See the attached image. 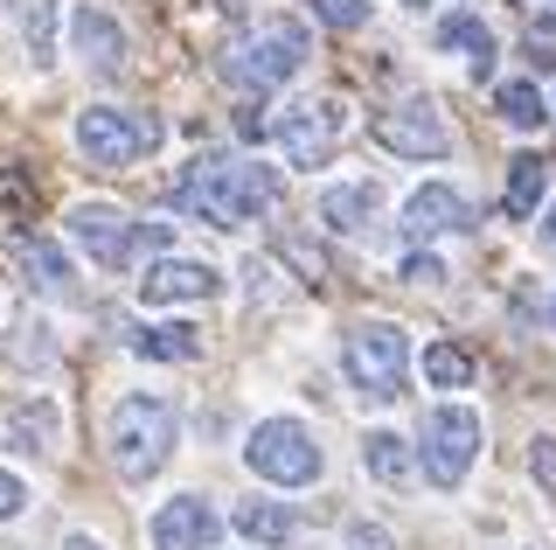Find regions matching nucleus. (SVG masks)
Masks as SVG:
<instances>
[{
  "label": "nucleus",
  "instance_id": "1",
  "mask_svg": "<svg viewBox=\"0 0 556 550\" xmlns=\"http://www.w3.org/2000/svg\"><path fill=\"white\" fill-rule=\"evenodd\" d=\"M174 210L216 223V230H243L251 216H265L278 202V167L265 161H223V153H195L188 175L167 188Z\"/></svg>",
  "mask_w": 556,
  "mask_h": 550
},
{
  "label": "nucleus",
  "instance_id": "2",
  "mask_svg": "<svg viewBox=\"0 0 556 550\" xmlns=\"http://www.w3.org/2000/svg\"><path fill=\"white\" fill-rule=\"evenodd\" d=\"M174 433H181L174 398H161V390H132V398H118L112 404V425H104V446H112L118 480L147 488V480L174 460Z\"/></svg>",
  "mask_w": 556,
  "mask_h": 550
},
{
  "label": "nucleus",
  "instance_id": "3",
  "mask_svg": "<svg viewBox=\"0 0 556 550\" xmlns=\"http://www.w3.org/2000/svg\"><path fill=\"white\" fill-rule=\"evenodd\" d=\"M306 57H313L306 22H292V14H265L257 28H243V36L223 49V77L243 84V91H271V84L300 77Z\"/></svg>",
  "mask_w": 556,
  "mask_h": 550
},
{
  "label": "nucleus",
  "instance_id": "4",
  "mask_svg": "<svg viewBox=\"0 0 556 550\" xmlns=\"http://www.w3.org/2000/svg\"><path fill=\"white\" fill-rule=\"evenodd\" d=\"M341 370L369 404H396L404 384H410V335L396 328V321H362V328H348V341H341Z\"/></svg>",
  "mask_w": 556,
  "mask_h": 550
},
{
  "label": "nucleus",
  "instance_id": "5",
  "mask_svg": "<svg viewBox=\"0 0 556 550\" xmlns=\"http://www.w3.org/2000/svg\"><path fill=\"white\" fill-rule=\"evenodd\" d=\"M161 147V118L153 112H126V105H91L77 112V153L104 175H126L139 153Z\"/></svg>",
  "mask_w": 556,
  "mask_h": 550
},
{
  "label": "nucleus",
  "instance_id": "6",
  "mask_svg": "<svg viewBox=\"0 0 556 550\" xmlns=\"http://www.w3.org/2000/svg\"><path fill=\"white\" fill-rule=\"evenodd\" d=\"M243 460H251V474L271 480V488H306V480H320V439H313L300 418H265V425H251Z\"/></svg>",
  "mask_w": 556,
  "mask_h": 550
},
{
  "label": "nucleus",
  "instance_id": "7",
  "mask_svg": "<svg viewBox=\"0 0 556 550\" xmlns=\"http://www.w3.org/2000/svg\"><path fill=\"white\" fill-rule=\"evenodd\" d=\"M341 133H348V105H341V98H300V105L278 112V147H286L292 167L334 161Z\"/></svg>",
  "mask_w": 556,
  "mask_h": 550
},
{
  "label": "nucleus",
  "instance_id": "8",
  "mask_svg": "<svg viewBox=\"0 0 556 550\" xmlns=\"http://www.w3.org/2000/svg\"><path fill=\"white\" fill-rule=\"evenodd\" d=\"M473 453H480V411L439 404L425 418V474L439 480V488H459L466 467H473Z\"/></svg>",
  "mask_w": 556,
  "mask_h": 550
},
{
  "label": "nucleus",
  "instance_id": "9",
  "mask_svg": "<svg viewBox=\"0 0 556 550\" xmlns=\"http://www.w3.org/2000/svg\"><path fill=\"white\" fill-rule=\"evenodd\" d=\"M376 147H390L396 161H439V153H452V133L431 98H404V105L376 112Z\"/></svg>",
  "mask_w": 556,
  "mask_h": 550
},
{
  "label": "nucleus",
  "instance_id": "10",
  "mask_svg": "<svg viewBox=\"0 0 556 550\" xmlns=\"http://www.w3.org/2000/svg\"><path fill=\"white\" fill-rule=\"evenodd\" d=\"M70 237L91 251V265L126 272L132 265V245H139V223L126 210H112V202H77V210H70Z\"/></svg>",
  "mask_w": 556,
  "mask_h": 550
},
{
  "label": "nucleus",
  "instance_id": "11",
  "mask_svg": "<svg viewBox=\"0 0 556 550\" xmlns=\"http://www.w3.org/2000/svg\"><path fill=\"white\" fill-rule=\"evenodd\" d=\"M223 286V272L208 265V258H161V265H147V279H139V300L147 307H188V300H208Z\"/></svg>",
  "mask_w": 556,
  "mask_h": 550
},
{
  "label": "nucleus",
  "instance_id": "12",
  "mask_svg": "<svg viewBox=\"0 0 556 550\" xmlns=\"http://www.w3.org/2000/svg\"><path fill=\"white\" fill-rule=\"evenodd\" d=\"M216 537H223V523L202 495H174L153 515V550H216Z\"/></svg>",
  "mask_w": 556,
  "mask_h": 550
},
{
  "label": "nucleus",
  "instance_id": "13",
  "mask_svg": "<svg viewBox=\"0 0 556 550\" xmlns=\"http://www.w3.org/2000/svg\"><path fill=\"white\" fill-rule=\"evenodd\" d=\"M70 49H77V63H91L98 77H118V71H126V28H118L104 8H91V0L70 14Z\"/></svg>",
  "mask_w": 556,
  "mask_h": 550
},
{
  "label": "nucleus",
  "instance_id": "14",
  "mask_svg": "<svg viewBox=\"0 0 556 550\" xmlns=\"http://www.w3.org/2000/svg\"><path fill=\"white\" fill-rule=\"evenodd\" d=\"M466 223H473V210H466V196L445 188V182H425L404 202V230L417 237V245H425V237H445V230H466Z\"/></svg>",
  "mask_w": 556,
  "mask_h": 550
},
{
  "label": "nucleus",
  "instance_id": "15",
  "mask_svg": "<svg viewBox=\"0 0 556 550\" xmlns=\"http://www.w3.org/2000/svg\"><path fill=\"white\" fill-rule=\"evenodd\" d=\"M376 216H382V188L376 182H341V188H327V196H320V223H327V230H341V237H362Z\"/></svg>",
  "mask_w": 556,
  "mask_h": 550
},
{
  "label": "nucleus",
  "instance_id": "16",
  "mask_svg": "<svg viewBox=\"0 0 556 550\" xmlns=\"http://www.w3.org/2000/svg\"><path fill=\"white\" fill-rule=\"evenodd\" d=\"M0 355H8V370H14V376H42V370H56V328H49L42 314H22V321L8 328V349H0Z\"/></svg>",
  "mask_w": 556,
  "mask_h": 550
},
{
  "label": "nucleus",
  "instance_id": "17",
  "mask_svg": "<svg viewBox=\"0 0 556 550\" xmlns=\"http://www.w3.org/2000/svg\"><path fill=\"white\" fill-rule=\"evenodd\" d=\"M22 272H28V293H42V300H77L70 258L49 245V237H28V245H22Z\"/></svg>",
  "mask_w": 556,
  "mask_h": 550
},
{
  "label": "nucleus",
  "instance_id": "18",
  "mask_svg": "<svg viewBox=\"0 0 556 550\" xmlns=\"http://www.w3.org/2000/svg\"><path fill=\"white\" fill-rule=\"evenodd\" d=\"M132 355H147V363H195V355H202V335L181 328V321H167V328H139L132 335Z\"/></svg>",
  "mask_w": 556,
  "mask_h": 550
},
{
  "label": "nucleus",
  "instance_id": "19",
  "mask_svg": "<svg viewBox=\"0 0 556 550\" xmlns=\"http://www.w3.org/2000/svg\"><path fill=\"white\" fill-rule=\"evenodd\" d=\"M362 467H369L382 488H404L410 480V439L404 433H369L362 439Z\"/></svg>",
  "mask_w": 556,
  "mask_h": 550
},
{
  "label": "nucleus",
  "instance_id": "20",
  "mask_svg": "<svg viewBox=\"0 0 556 550\" xmlns=\"http://www.w3.org/2000/svg\"><path fill=\"white\" fill-rule=\"evenodd\" d=\"M549 196V161H535V153H515L508 161V216H535V202Z\"/></svg>",
  "mask_w": 556,
  "mask_h": 550
},
{
  "label": "nucleus",
  "instance_id": "21",
  "mask_svg": "<svg viewBox=\"0 0 556 550\" xmlns=\"http://www.w3.org/2000/svg\"><path fill=\"white\" fill-rule=\"evenodd\" d=\"M230 523H237V537H251V543H286L292 529H300V515L286 502H243Z\"/></svg>",
  "mask_w": 556,
  "mask_h": 550
},
{
  "label": "nucleus",
  "instance_id": "22",
  "mask_svg": "<svg viewBox=\"0 0 556 550\" xmlns=\"http://www.w3.org/2000/svg\"><path fill=\"white\" fill-rule=\"evenodd\" d=\"M439 42H445V49H466V57H473V71H480V77L494 71V28H486V22H473V14H445Z\"/></svg>",
  "mask_w": 556,
  "mask_h": 550
},
{
  "label": "nucleus",
  "instance_id": "23",
  "mask_svg": "<svg viewBox=\"0 0 556 550\" xmlns=\"http://www.w3.org/2000/svg\"><path fill=\"white\" fill-rule=\"evenodd\" d=\"M425 384L431 390H466L473 384V355H466L459 341H431L425 349Z\"/></svg>",
  "mask_w": 556,
  "mask_h": 550
},
{
  "label": "nucleus",
  "instance_id": "24",
  "mask_svg": "<svg viewBox=\"0 0 556 550\" xmlns=\"http://www.w3.org/2000/svg\"><path fill=\"white\" fill-rule=\"evenodd\" d=\"M8 8H22L28 57L35 63H56V0H8Z\"/></svg>",
  "mask_w": 556,
  "mask_h": 550
},
{
  "label": "nucleus",
  "instance_id": "25",
  "mask_svg": "<svg viewBox=\"0 0 556 550\" xmlns=\"http://www.w3.org/2000/svg\"><path fill=\"white\" fill-rule=\"evenodd\" d=\"M8 433L22 439V453H49V446H56V404H14Z\"/></svg>",
  "mask_w": 556,
  "mask_h": 550
},
{
  "label": "nucleus",
  "instance_id": "26",
  "mask_svg": "<svg viewBox=\"0 0 556 550\" xmlns=\"http://www.w3.org/2000/svg\"><path fill=\"white\" fill-rule=\"evenodd\" d=\"M494 112L508 118V126H543V118H549L543 91H535V77H515V84H501V91H494Z\"/></svg>",
  "mask_w": 556,
  "mask_h": 550
},
{
  "label": "nucleus",
  "instance_id": "27",
  "mask_svg": "<svg viewBox=\"0 0 556 550\" xmlns=\"http://www.w3.org/2000/svg\"><path fill=\"white\" fill-rule=\"evenodd\" d=\"M313 14H320L327 28H362L369 22V0H313Z\"/></svg>",
  "mask_w": 556,
  "mask_h": 550
},
{
  "label": "nucleus",
  "instance_id": "28",
  "mask_svg": "<svg viewBox=\"0 0 556 550\" xmlns=\"http://www.w3.org/2000/svg\"><path fill=\"white\" fill-rule=\"evenodd\" d=\"M348 550H396V537L382 523H348Z\"/></svg>",
  "mask_w": 556,
  "mask_h": 550
},
{
  "label": "nucleus",
  "instance_id": "29",
  "mask_svg": "<svg viewBox=\"0 0 556 550\" xmlns=\"http://www.w3.org/2000/svg\"><path fill=\"white\" fill-rule=\"evenodd\" d=\"M404 279H410V286H445V265H439L431 251H417V258H404Z\"/></svg>",
  "mask_w": 556,
  "mask_h": 550
},
{
  "label": "nucleus",
  "instance_id": "30",
  "mask_svg": "<svg viewBox=\"0 0 556 550\" xmlns=\"http://www.w3.org/2000/svg\"><path fill=\"white\" fill-rule=\"evenodd\" d=\"M22 509H28V488H22L14 474H0V523H14Z\"/></svg>",
  "mask_w": 556,
  "mask_h": 550
},
{
  "label": "nucleus",
  "instance_id": "31",
  "mask_svg": "<svg viewBox=\"0 0 556 550\" xmlns=\"http://www.w3.org/2000/svg\"><path fill=\"white\" fill-rule=\"evenodd\" d=\"M535 467H543V480L556 488V439H535Z\"/></svg>",
  "mask_w": 556,
  "mask_h": 550
},
{
  "label": "nucleus",
  "instance_id": "32",
  "mask_svg": "<svg viewBox=\"0 0 556 550\" xmlns=\"http://www.w3.org/2000/svg\"><path fill=\"white\" fill-rule=\"evenodd\" d=\"M63 550H104V543H98V537H70Z\"/></svg>",
  "mask_w": 556,
  "mask_h": 550
},
{
  "label": "nucleus",
  "instance_id": "33",
  "mask_svg": "<svg viewBox=\"0 0 556 550\" xmlns=\"http://www.w3.org/2000/svg\"><path fill=\"white\" fill-rule=\"evenodd\" d=\"M549 245H556V210H549Z\"/></svg>",
  "mask_w": 556,
  "mask_h": 550
},
{
  "label": "nucleus",
  "instance_id": "34",
  "mask_svg": "<svg viewBox=\"0 0 556 550\" xmlns=\"http://www.w3.org/2000/svg\"><path fill=\"white\" fill-rule=\"evenodd\" d=\"M549 321H556V307H549Z\"/></svg>",
  "mask_w": 556,
  "mask_h": 550
},
{
  "label": "nucleus",
  "instance_id": "35",
  "mask_svg": "<svg viewBox=\"0 0 556 550\" xmlns=\"http://www.w3.org/2000/svg\"><path fill=\"white\" fill-rule=\"evenodd\" d=\"M417 8H425V0H417Z\"/></svg>",
  "mask_w": 556,
  "mask_h": 550
}]
</instances>
